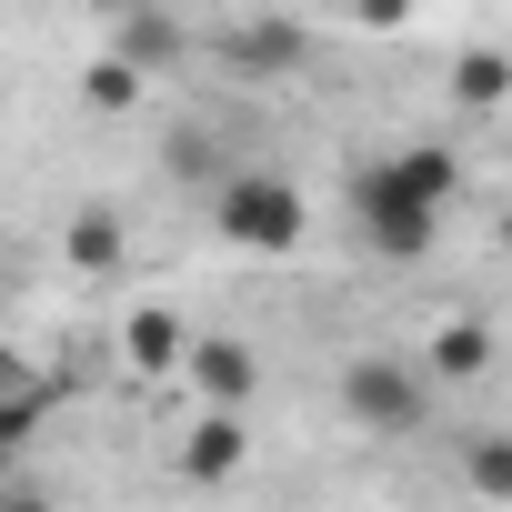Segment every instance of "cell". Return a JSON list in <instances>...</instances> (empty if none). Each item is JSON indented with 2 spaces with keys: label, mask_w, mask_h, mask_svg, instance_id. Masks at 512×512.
I'll return each instance as SVG.
<instances>
[{
  "label": "cell",
  "mask_w": 512,
  "mask_h": 512,
  "mask_svg": "<svg viewBox=\"0 0 512 512\" xmlns=\"http://www.w3.org/2000/svg\"><path fill=\"white\" fill-rule=\"evenodd\" d=\"M352 221H362V241L382 251V262H422L432 231H442V201H432V191H412L392 161H372V171L352 181Z\"/></svg>",
  "instance_id": "obj_1"
},
{
  "label": "cell",
  "mask_w": 512,
  "mask_h": 512,
  "mask_svg": "<svg viewBox=\"0 0 512 512\" xmlns=\"http://www.w3.org/2000/svg\"><path fill=\"white\" fill-rule=\"evenodd\" d=\"M302 191L282 181V171H231L221 181V241L231 251H262V262H282V251L302 241Z\"/></svg>",
  "instance_id": "obj_2"
},
{
  "label": "cell",
  "mask_w": 512,
  "mask_h": 512,
  "mask_svg": "<svg viewBox=\"0 0 512 512\" xmlns=\"http://www.w3.org/2000/svg\"><path fill=\"white\" fill-rule=\"evenodd\" d=\"M342 412H352L362 432H392V442H402V432L432 422V382H422L412 362H382V352H372V362L342 372Z\"/></svg>",
  "instance_id": "obj_3"
},
{
  "label": "cell",
  "mask_w": 512,
  "mask_h": 512,
  "mask_svg": "<svg viewBox=\"0 0 512 512\" xmlns=\"http://www.w3.org/2000/svg\"><path fill=\"white\" fill-rule=\"evenodd\" d=\"M302 61H312V31H302V21H282V11L231 21V31H221V71H231V81H292Z\"/></svg>",
  "instance_id": "obj_4"
},
{
  "label": "cell",
  "mask_w": 512,
  "mask_h": 512,
  "mask_svg": "<svg viewBox=\"0 0 512 512\" xmlns=\"http://www.w3.org/2000/svg\"><path fill=\"white\" fill-rule=\"evenodd\" d=\"M121 362H131V372H151V382L191 372V332H181V312H171V302H141V312L121 322Z\"/></svg>",
  "instance_id": "obj_5"
},
{
  "label": "cell",
  "mask_w": 512,
  "mask_h": 512,
  "mask_svg": "<svg viewBox=\"0 0 512 512\" xmlns=\"http://www.w3.org/2000/svg\"><path fill=\"white\" fill-rule=\"evenodd\" d=\"M211 412H241L251 382H262V362H251V342H191V372H181Z\"/></svg>",
  "instance_id": "obj_6"
},
{
  "label": "cell",
  "mask_w": 512,
  "mask_h": 512,
  "mask_svg": "<svg viewBox=\"0 0 512 512\" xmlns=\"http://www.w3.org/2000/svg\"><path fill=\"white\" fill-rule=\"evenodd\" d=\"M241 462H251L241 412H201V422H191V442H181V482H231Z\"/></svg>",
  "instance_id": "obj_7"
},
{
  "label": "cell",
  "mask_w": 512,
  "mask_h": 512,
  "mask_svg": "<svg viewBox=\"0 0 512 512\" xmlns=\"http://www.w3.org/2000/svg\"><path fill=\"white\" fill-rule=\"evenodd\" d=\"M472 372H492V332L482 322H442L432 332V382H472Z\"/></svg>",
  "instance_id": "obj_8"
},
{
  "label": "cell",
  "mask_w": 512,
  "mask_h": 512,
  "mask_svg": "<svg viewBox=\"0 0 512 512\" xmlns=\"http://www.w3.org/2000/svg\"><path fill=\"white\" fill-rule=\"evenodd\" d=\"M61 251H71V272L101 282V272H121V221H111V211H81V221L61 231Z\"/></svg>",
  "instance_id": "obj_9"
},
{
  "label": "cell",
  "mask_w": 512,
  "mask_h": 512,
  "mask_svg": "<svg viewBox=\"0 0 512 512\" xmlns=\"http://www.w3.org/2000/svg\"><path fill=\"white\" fill-rule=\"evenodd\" d=\"M462 482H472L482 502H512V432H472V442H462Z\"/></svg>",
  "instance_id": "obj_10"
},
{
  "label": "cell",
  "mask_w": 512,
  "mask_h": 512,
  "mask_svg": "<svg viewBox=\"0 0 512 512\" xmlns=\"http://www.w3.org/2000/svg\"><path fill=\"white\" fill-rule=\"evenodd\" d=\"M81 101H91V111H131V101H141V61H131V51H101V61L81 71Z\"/></svg>",
  "instance_id": "obj_11"
},
{
  "label": "cell",
  "mask_w": 512,
  "mask_h": 512,
  "mask_svg": "<svg viewBox=\"0 0 512 512\" xmlns=\"http://www.w3.org/2000/svg\"><path fill=\"white\" fill-rule=\"evenodd\" d=\"M392 171H402L412 191H432V201H452V191H462V161H452L442 141H402V151H392Z\"/></svg>",
  "instance_id": "obj_12"
},
{
  "label": "cell",
  "mask_w": 512,
  "mask_h": 512,
  "mask_svg": "<svg viewBox=\"0 0 512 512\" xmlns=\"http://www.w3.org/2000/svg\"><path fill=\"white\" fill-rule=\"evenodd\" d=\"M452 101H472V111L512 101V51H462V71H452Z\"/></svg>",
  "instance_id": "obj_13"
},
{
  "label": "cell",
  "mask_w": 512,
  "mask_h": 512,
  "mask_svg": "<svg viewBox=\"0 0 512 512\" xmlns=\"http://www.w3.org/2000/svg\"><path fill=\"white\" fill-rule=\"evenodd\" d=\"M41 412H51V382H41V372H21V382H11V412H0V442H11V452H31Z\"/></svg>",
  "instance_id": "obj_14"
},
{
  "label": "cell",
  "mask_w": 512,
  "mask_h": 512,
  "mask_svg": "<svg viewBox=\"0 0 512 512\" xmlns=\"http://www.w3.org/2000/svg\"><path fill=\"white\" fill-rule=\"evenodd\" d=\"M121 51H131V61H141V71H161V61H171V51H181V31H171V21H151V11H141V21H131V31H121Z\"/></svg>",
  "instance_id": "obj_15"
},
{
  "label": "cell",
  "mask_w": 512,
  "mask_h": 512,
  "mask_svg": "<svg viewBox=\"0 0 512 512\" xmlns=\"http://www.w3.org/2000/svg\"><path fill=\"white\" fill-rule=\"evenodd\" d=\"M352 21H362V31H402V21H412V0H352Z\"/></svg>",
  "instance_id": "obj_16"
},
{
  "label": "cell",
  "mask_w": 512,
  "mask_h": 512,
  "mask_svg": "<svg viewBox=\"0 0 512 512\" xmlns=\"http://www.w3.org/2000/svg\"><path fill=\"white\" fill-rule=\"evenodd\" d=\"M0 512H51V492H41V482H11V492H0Z\"/></svg>",
  "instance_id": "obj_17"
},
{
  "label": "cell",
  "mask_w": 512,
  "mask_h": 512,
  "mask_svg": "<svg viewBox=\"0 0 512 512\" xmlns=\"http://www.w3.org/2000/svg\"><path fill=\"white\" fill-rule=\"evenodd\" d=\"M502 251H512V211H502Z\"/></svg>",
  "instance_id": "obj_18"
}]
</instances>
